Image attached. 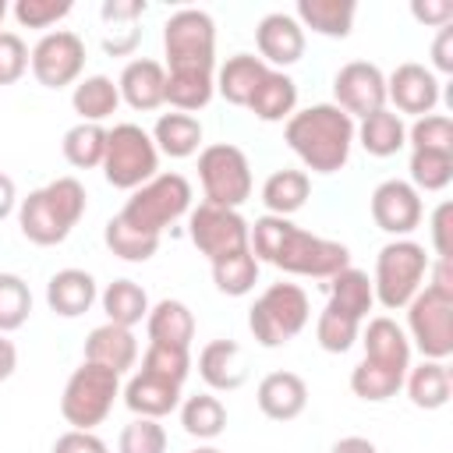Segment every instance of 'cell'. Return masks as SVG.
<instances>
[{
    "label": "cell",
    "instance_id": "1",
    "mask_svg": "<svg viewBox=\"0 0 453 453\" xmlns=\"http://www.w3.org/2000/svg\"><path fill=\"white\" fill-rule=\"evenodd\" d=\"M248 248L251 255L290 276H311V280H329L340 269L350 265V251L340 241L319 237L290 223L287 216H258L248 226Z\"/></svg>",
    "mask_w": 453,
    "mask_h": 453
},
{
    "label": "cell",
    "instance_id": "2",
    "mask_svg": "<svg viewBox=\"0 0 453 453\" xmlns=\"http://www.w3.org/2000/svg\"><path fill=\"white\" fill-rule=\"evenodd\" d=\"M283 142L311 173H336L350 159L354 120L333 103H315L290 113L283 124Z\"/></svg>",
    "mask_w": 453,
    "mask_h": 453
},
{
    "label": "cell",
    "instance_id": "3",
    "mask_svg": "<svg viewBox=\"0 0 453 453\" xmlns=\"http://www.w3.org/2000/svg\"><path fill=\"white\" fill-rule=\"evenodd\" d=\"M85 205H88V195H85L81 180L57 177L46 188H35V191H28V198L18 202V226L32 244L53 248V244L67 241V234L85 216Z\"/></svg>",
    "mask_w": 453,
    "mask_h": 453
},
{
    "label": "cell",
    "instance_id": "4",
    "mask_svg": "<svg viewBox=\"0 0 453 453\" xmlns=\"http://www.w3.org/2000/svg\"><path fill=\"white\" fill-rule=\"evenodd\" d=\"M191 212V184L184 173H156L152 180H145L142 188L131 191V198L124 202V209L117 212L127 226L163 237V230L170 223H177L180 216Z\"/></svg>",
    "mask_w": 453,
    "mask_h": 453
},
{
    "label": "cell",
    "instance_id": "5",
    "mask_svg": "<svg viewBox=\"0 0 453 453\" xmlns=\"http://www.w3.org/2000/svg\"><path fill=\"white\" fill-rule=\"evenodd\" d=\"M311 319V304H308V294L304 287L297 283H269L251 311H248V329L255 336L258 347H283L290 343Z\"/></svg>",
    "mask_w": 453,
    "mask_h": 453
},
{
    "label": "cell",
    "instance_id": "6",
    "mask_svg": "<svg viewBox=\"0 0 453 453\" xmlns=\"http://www.w3.org/2000/svg\"><path fill=\"white\" fill-rule=\"evenodd\" d=\"M428 265H432V258H428L425 244L407 241V237L389 241V244L375 255V276H372L375 301H379L382 308H389V311L407 308V301L425 287Z\"/></svg>",
    "mask_w": 453,
    "mask_h": 453
},
{
    "label": "cell",
    "instance_id": "7",
    "mask_svg": "<svg viewBox=\"0 0 453 453\" xmlns=\"http://www.w3.org/2000/svg\"><path fill=\"white\" fill-rule=\"evenodd\" d=\"M120 396V375L103 368V365H92V361H81L64 393H60V414L71 428L78 432H92L96 425L106 421V414L113 411V400Z\"/></svg>",
    "mask_w": 453,
    "mask_h": 453
},
{
    "label": "cell",
    "instance_id": "8",
    "mask_svg": "<svg viewBox=\"0 0 453 453\" xmlns=\"http://www.w3.org/2000/svg\"><path fill=\"white\" fill-rule=\"evenodd\" d=\"M159 170V152L152 145V134L138 124H113L106 131V152H103V177L110 188L134 191L145 180H152Z\"/></svg>",
    "mask_w": 453,
    "mask_h": 453
},
{
    "label": "cell",
    "instance_id": "9",
    "mask_svg": "<svg viewBox=\"0 0 453 453\" xmlns=\"http://www.w3.org/2000/svg\"><path fill=\"white\" fill-rule=\"evenodd\" d=\"M166 71H216V21L198 7H180L163 25Z\"/></svg>",
    "mask_w": 453,
    "mask_h": 453
},
{
    "label": "cell",
    "instance_id": "10",
    "mask_svg": "<svg viewBox=\"0 0 453 453\" xmlns=\"http://www.w3.org/2000/svg\"><path fill=\"white\" fill-rule=\"evenodd\" d=\"M198 180H202L205 202H212V205L241 209L251 198L248 156L230 142H216L198 152Z\"/></svg>",
    "mask_w": 453,
    "mask_h": 453
},
{
    "label": "cell",
    "instance_id": "11",
    "mask_svg": "<svg viewBox=\"0 0 453 453\" xmlns=\"http://www.w3.org/2000/svg\"><path fill=\"white\" fill-rule=\"evenodd\" d=\"M403 333L428 361H446L453 354V294L425 283L407 301V329Z\"/></svg>",
    "mask_w": 453,
    "mask_h": 453
},
{
    "label": "cell",
    "instance_id": "12",
    "mask_svg": "<svg viewBox=\"0 0 453 453\" xmlns=\"http://www.w3.org/2000/svg\"><path fill=\"white\" fill-rule=\"evenodd\" d=\"M248 226L251 223L237 209H223L212 202H198L188 212V237L209 262H219L234 251H244L248 248Z\"/></svg>",
    "mask_w": 453,
    "mask_h": 453
},
{
    "label": "cell",
    "instance_id": "13",
    "mask_svg": "<svg viewBox=\"0 0 453 453\" xmlns=\"http://www.w3.org/2000/svg\"><path fill=\"white\" fill-rule=\"evenodd\" d=\"M28 67H32V74H35V81L42 88L78 85V78L85 71V42L74 32H67V28L46 32L28 50Z\"/></svg>",
    "mask_w": 453,
    "mask_h": 453
},
{
    "label": "cell",
    "instance_id": "14",
    "mask_svg": "<svg viewBox=\"0 0 453 453\" xmlns=\"http://www.w3.org/2000/svg\"><path fill=\"white\" fill-rule=\"evenodd\" d=\"M333 96L350 120L368 117L386 106V74L368 60H350L333 74Z\"/></svg>",
    "mask_w": 453,
    "mask_h": 453
},
{
    "label": "cell",
    "instance_id": "15",
    "mask_svg": "<svg viewBox=\"0 0 453 453\" xmlns=\"http://www.w3.org/2000/svg\"><path fill=\"white\" fill-rule=\"evenodd\" d=\"M372 219L382 234H393V237H407L411 230H418L421 216H425V205H421V195L400 180V177H389L382 180L375 191H372Z\"/></svg>",
    "mask_w": 453,
    "mask_h": 453
},
{
    "label": "cell",
    "instance_id": "16",
    "mask_svg": "<svg viewBox=\"0 0 453 453\" xmlns=\"http://www.w3.org/2000/svg\"><path fill=\"white\" fill-rule=\"evenodd\" d=\"M439 78L425 64H400L386 78V103H393V113H411V117H428L439 106Z\"/></svg>",
    "mask_w": 453,
    "mask_h": 453
},
{
    "label": "cell",
    "instance_id": "17",
    "mask_svg": "<svg viewBox=\"0 0 453 453\" xmlns=\"http://www.w3.org/2000/svg\"><path fill=\"white\" fill-rule=\"evenodd\" d=\"M255 46L265 67L273 64V71H283L304 57V28L297 25L294 14L273 11L255 25Z\"/></svg>",
    "mask_w": 453,
    "mask_h": 453
},
{
    "label": "cell",
    "instance_id": "18",
    "mask_svg": "<svg viewBox=\"0 0 453 453\" xmlns=\"http://www.w3.org/2000/svg\"><path fill=\"white\" fill-rule=\"evenodd\" d=\"M117 92H120V103H127L131 110L152 113L166 103V67L149 57L127 60L117 78Z\"/></svg>",
    "mask_w": 453,
    "mask_h": 453
},
{
    "label": "cell",
    "instance_id": "19",
    "mask_svg": "<svg viewBox=\"0 0 453 453\" xmlns=\"http://www.w3.org/2000/svg\"><path fill=\"white\" fill-rule=\"evenodd\" d=\"M120 396H124V403L134 418H156L159 421V418H166L180 407V386L170 382V379H159L152 372H142V368L127 379Z\"/></svg>",
    "mask_w": 453,
    "mask_h": 453
},
{
    "label": "cell",
    "instance_id": "20",
    "mask_svg": "<svg viewBox=\"0 0 453 453\" xmlns=\"http://www.w3.org/2000/svg\"><path fill=\"white\" fill-rule=\"evenodd\" d=\"M357 340L365 343V357L368 361L396 368V372L411 368V340L389 315H375V319L361 322V336Z\"/></svg>",
    "mask_w": 453,
    "mask_h": 453
},
{
    "label": "cell",
    "instance_id": "21",
    "mask_svg": "<svg viewBox=\"0 0 453 453\" xmlns=\"http://www.w3.org/2000/svg\"><path fill=\"white\" fill-rule=\"evenodd\" d=\"M198 375L216 393H230V389L244 386L248 365H244L241 343H234V340H209L202 347V354H198Z\"/></svg>",
    "mask_w": 453,
    "mask_h": 453
},
{
    "label": "cell",
    "instance_id": "22",
    "mask_svg": "<svg viewBox=\"0 0 453 453\" xmlns=\"http://www.w3.org/2000/svg\"><path fill=\"white\" fill-rule=\"evenodd\" d=\"M258 411L273 421H294L308 407V386L297 372H269L255 389Z\"/></svg>",
    "mask_w": 453,
    "mask_h": 453
},
{
    "label": "cell",
    "instance_id": "23",
    "mask_svg": "<svg viewBox=\"0 0 453 453\" xmlns=\"http://www.w3.org/2000/svg\"><path fill=\"white\" fill-rule=\"evenodd\" d=\"M85 361L103 365V368L124 375V372H131L134 361H138V340H134L131 329L113 326V322H103V326H96V329L88 333V340H85Z\"/></svg>",
    "mask_w": 453,
    "mask_h": 453
},
{
    "label": "cell",
    "instance_id": "24",
    "mask_svg": "<svg viewBox=\"0 0 453 453\" xmlns=\"http://www.w3.org/2000/svg\"><path fill=\"white\" fill-rule=\"evenodd\" d=\"M96 297H99V287H96L92 273H85V269H60L46 283V304L60 319L85 315L96 304Z\"/></svg>",
    "mask_w": 453,
    "mask_h": 453
},
{
    "label": "cell",
    "instance_id": "25",
    "mask_svg": "<svg viewBox=\"0 0 453 453\" xmlns=\"http://www.w3.org/2000/svg\"><path fill=\"white\" fill-rule=\"evenodd\" d=\"M145 333H149V343L191 350V340H195V315H191V308H188L184 301L163 297L159 304L149 308V315H145Z\"/></svg>",
    "mask_w": 453,
    "mask_h": 453
},
{
    "label": "cell",
    "instance_id": "26",
    "mask_svg": "<svg viewBox=\"0 0 453 453\" xmlns=\"http://www.w3.org/2000/svg\"><path fill=\"white\" fill-rule=\"evenodd\" d=\"M354 142H361V149L375 159H386V156H396L403 145H407V124L400 113H393L389 106L361 117V124L354 127Z\"/></svg>",
    "mask_w": 453,
    "mask_h": 453
},
{
    "label": "cell",
    "instance_id": "27",
    "mask_svg": "<svg viewBox=\"0 0 453 453\" xmlns=\"http://www.w3.org/2000/svg\"><path fill=\"white\" fill-rule=\"evenodd\" d=\"M248 110L265 120V124H280V120H290V113L297 110V85L287 71H265V78L258 81V88L251 92L248 99Z\"/></svg>",
    "mask_w": 453,
    "mask_h": 453
},
{
    "label": "cell",
    "instance_id": "28",
    "mask_svg": "<svg viewBox=\"0 0 453 453\" xmlns=\"http://www.w3.org/2000/svg\"><path fill=\"white\" fill-rule=\"evenodd\" d=\"M357 4L354 0H297V25L311 28L326 39H347L354 28Z\"/></svg>",
    "mask_w": 453,
    "mask_h": 453
},
{
    "label": "cell",
    "instance_id": "29",
    "mask_svg": "<svg viewBox=\"0 0 453 453\" xmlns=\"http://www.w3.org/2000/svg\"><path fill=\"white\" fill-rule=\"evenodd\" d=\"M403 386H407V396L414 407L421 411H439L449 403L453 396V379H449V368L442 361H421L414 368H407L403 375Z\"/></svg>",
    "mask_w": 453,
    "mask_h": 453
},
{
    "label": "cell",
    "instance_id": "30",
    "mask_svg": "<svg viewBox=\"0 0 453 453\" xmlns=\"http://www.w3.org/2000/svg\"><path fill=\"white\" fill-rule=\"evenodd\" d=\"M308 195H311V177L304 170H290V166L273 170L262 184V205L269 209V216L290 219L297 209H304Z\"/></svg>",
    "mask_w": 453,
    "mask_h": 453
},
{
    "label": "cell",
    "instance_id": "31",
    "mask_svg": "<svg viewBox=\"0 0 453 453\" xmlns=\"http://www.w3.org/2000/svg\"><path fill=\"white\" fill-rule=\"evenodd\" d=\"M265 64L255 53H234L219 71H216V92L230 103V106H248L251 92L258 88V81L265 78Z\"/></svg>",
    "mask_w": 453,
    "mask_h": 453
},
{
    "label": "cell",
    "instance_id": "32",
    "mask_svg": "<svg viewBox=\"0 0 453 453\" xmlns=\"http://www.w3.org/2000/svg\"><path fill=\"white\" fill-rule=\"evenodd\" d=\"M152 145L159 156H170V159H188L198 152L202 145V124L198 117L191 113H163L152 127Z\"/></svg>",
    "mask_w": 453,
    "mask_h": 453
},
{
    "label": "cell",
    "instance_id": "33",
    "mask_svg": "<svg viewBox=\"0 0 453 453\" xmlns=\"http://www.w3.org/2000/svg\"><path fill=\"white\" fill-rule=\"evenodd\" d=\"M71 106L74 113L81 117V124H103L106 117L117 113L120 106V92H117V81L106 78V74H88L74 85L71 92Z\"/></svg>",
    "mask_w": 453,
    "mask_h": 453
},
{
    "label": "cell",
    "instance_id": "34",
    "mask_svg": "<svg viewBox=\"0 0 453 453\" xmlns=\"http://www.w3.org/2000/svg\"><path fill=\"white\" fill-rule=\"evenodd\" d=\"M326 304H333V308H340L343 315L365 322L368 311H372V304H375V290H372L368 273L347 265V269H340L336 276H329V301H326Z\"/></svg>",
    "mask_w": 453,
    "mask_h": 453
},
{
    "label": "cell",
    "instance_id": "35",
    "mask_svg": "<svg viewBox=\"0 0 453 453\" xmlns=\"http://www.w3.org/2000/svg\"><path fill=\"white\" fill-rule=\"evenodd\" d=\"M216 96V74L212 71H166V103L177 113H198Z\"/></svg>",
    "mask_w": 453,
    "mask_h": 453
},
{
    "label": "cell",
    "instance_id": "36",
    "mask_svg": "<svg viewBox=\"0 0 453 453\" xmlns=\"http://www.w3.org/2000/svg\"><path fill=\"white\" fill-rule=\"evenodd\" d=\"M99 304L106 311V322L124 326V329H134L149 315V294L134 280H113V283H106V290L99 294Z\"/></svg>",
    "mask_w": 453,
    "mask_h": 453
},
{
    "label": "cell",
    "instance_id": "37",
    "mask_svg": "<svg viewBox=\"0 0 453 453\" xmlns=\"http://www.w3.org/2000/svg\"><path fill=\"white\" fill-rule=\"evenodd\" d=\"M180 425H184V432L191 439L209 442V439L223 435V428H226V407L212 393H195V396L180 400Z\"/></svg>",
    "mask_w": 453,
    "mask_h": 453
},
{
    "label": "cell",
    "instance_id": "38",
    "mask_svg": "<svg viewBox=\"0 0 453 453\" xmlns=\"http://www.w3.org/2000/svg\"><path fill=\"white\" fill-rule=\"evenodd\" d=\"M403 375L407 372H396V368H386V365H375V361L361 357L350 372V389H354L357 400L382 403V400H389L403 389Z\"/></svg>",
    "mask_w": 453,
    "mask_h": 453
},
{
    "label": "cell",
    "instance_id": "39",
    "mask_svg": "<svg viewBox=\"0 0 453 453\" xmlns=\"http://www.w3.org/2000/svg\"><path fill=\"white\" fill-rule=\"evenodd\" d=\"M212 283H216V290L226 294V297H244V294H251L255 283H258V258L251 255V248L234 251V255L212 262Z\"/></svg>",
    "mask_w": 453,
    "mask_h": 453
},
{
    "label": "cell",
    "instance_id": "40",
    "mask_svg": "<svg viewBox=\"0 0 453 453\" xmlns=\"http://www.w3.org/2000/svg\"><path fill=\"white\" fill-rule=\"evenodd\" d=\"M103 241H106L110 255H117V258H124V262H149V258L159 251V237L127 226L120 216H110V219H106Z\"/></svg>",
    "mask_w": 453,
    "mask_h": 453
},
{
    "label": "cell",
    "instance_id": "41",
    "mask_svg": "<svg viewBox=\"0 0 453 453\" xmlns=\"http://www.w3.org/2000/svg\"><path fill=\"white\" fill-rule=\"evenodd\" d=\"M60 149H64V159H67L71 166H78V170L103 166V152H106V127H103V124H81V120H78V124L64 134Z\"/></svg>",
    "mask_w": 453,
    "mask_h": 453
},
{
    "label": "cell",
    "instance_id": "42",
    "mask_svg": "<svg viewBox=\"0 0 453 453\" xmlns=\"http://www.w3.org/2000/svg\"><path fill=\"white\" fill-rule=\"evenodd\" d=\"M411 188L421 191H442L453 180V152H435V149H411Z\"/></svg>",
    "mask_w": 453,
    "mask_h": 453
},
{
    "label": "cell",
    "instance_id": "43",
    "mask_svg": "<svg viewBox=\"0 0 453 453\" xmlns=\"http://www.w3.org/2000/svg\"><path fill=\"white\" fill-rule=\"evenodd\" d=\"M357 336H361V322H357V319L343 315V311L333 308V304H326V308L319 311L315 340H319V347H322L326 354H347V350L357 343Z\"/></svg>",
    "mask_w": 453,
    "mask_h": 453
},
{
    "label": "cell",
    "instance_id": "44",
    "mask_svg": "<svg viewBox=\"0 0 453 453\" xmlns=\"http://www.w3.org/2000/svg\"><path fill=\"white\" fill-rule=\"evenodd\" d=\"M32 315V290L21 276L14 273H0V336L14 333L28 322Z\"/></svg>",
    "mask_w": 453,
    "mask_h": 453
},
{
    "label": "cell",
    "instance_id": "45",
    "mask_svg": "<svg viewBox=\"0 0 453 453\" xmlns=\"http://www.w3.org/2000/svg\"><path fill=\"white\" fill-rule=\"evenodd\" d=\"M142 372H152L159 379H170L177 386H184L188 372H191V354L184 347H163V343H149L142 354Z\"/></svg>",
    "mask_w": 453,
    "mask_h": 453
},
{
    "label": "cell",
    "instance_id": "46",
    "mask_svg": "<svg viewBox=\"0 0 453 453\" xmlns=\"http://www.w3.org/2000/svg\"><path fill=\"white\" fill-rule=\"evenodd\" d=\"M120 453H166V428L156 418H134L120 428Z\"/></svg>",
    "mask_w": 453,
    "mask_h": 453
},
{
    "label": "cell",
    "instance_id": "47",
    "mask_svg": "<svg viewBox=\"0 0 453 453\" xmlns=\"http://www.w3.org/2000/svg\"><path fill=\"white\" fill-rule=\"evenodd\" d=\"M411 149H435V152H453V120L446 113H428L418 117L407 131Z\"/></svg>",
    "mask_w": 453,
    "mask_h": 453
},
{
    "label": "cell",
    "instance_id": "48",
    "mask_svg": "<svg viewBox=\"0 0 453 453\" xmlns=\"http://www.w3.org/2000/svg\"><path fill=\"white\" fill-rule=\"evenodd\" d=\"M71 0H18L14 4V21L21 28H50L71 14Z\"/></svg>",
    "mask_w": 453,
    "mask_h": 453
},
{
    "label": "cell",
    "instance_id": "49",
    "mask_svg": "<svg viewBox=\"0 0 453 453\" xmlns=\"http://www.w3.org/2000/svg\"><path fill=\"white\" fill-rule=\"evenodd\" d=\"M28 71V46L18 32H0V85H14Z\"/></svg>",
    "mask_w": 453,
    "mask_h": 453
},
{
    "label": "cell",
    "instance_id": "50",
    "mask_svg": "<svg viewBox=\"0 0 453 453\" xmlns=\"http://www.w3.org/2000/svg\"><path fill=\"white\" fill-rule=\"evenodd\" d=\"M138 42H142V28H138V21H131V25H106L103 50H106L110 57H127V53H134Z\"/></svg>",
    "mask_w": 453,
    "mask_h": 453
},
{
    "label": "cell",
    "instance_id": "51",
    "mask_svg": "<svg viewBox=\"0 0 453 453\" xmlns=\"http://www.w3.org/2000/svg\"><path fill=\"white\" fill-rule=\"evenodd\" d=\"M53 453H110V449H106V442H103L96 432H78V428H67L64 435H57Z\"/></svg>",
    "mask_w": 453,
    "mask_h": 453
},
{
    "label": "cell",
    "instance_id": "52",
    "mask_svg": "<svg viewBox=\"0 0 453 453\" xmlns=\"http://www.w3.org/2000/svg\"><path fill=\"white\" fill-rule=\"evenodd\" d=\"M411 14H414V21H421V25L442 28V25L453 21V4H449V0H414V4H411Z\"/></svg>",
    "mask_w": 453,
    "mask_h": 453
},
{
    "label": "cell",
    "instance_id": "53",
    "mask_svg": "<svg viewBox=\"0 0 453 453\" xmlns=\"http://www.w3.org/2000/svg\"><path fill=\"white\" fill-rule=\"evenodd\" d=\"M99 14L106 25H131L145 14V0H103Z\"/></svg>",
    "mask_w": 453,
    "mask_h": 453
},
{
    "label": "cell",
    "instance_id": "54",
    "mask_svg": "<svg viewBox=\"0 0 453 453\" xmlns=\"http://www.w3.org/2000/svg\"><path fill=\"white\" fill-rule=\"evenodd\" d=\"M449 219H453V205L449 202H439L435 212H432V248L439 258H449Z\"/></svg>",
    "mask_w": 453,
    "mask_h": 453
},
{
    "label": "cell",
    "instance_id": "55",
    "mask_svg": "<svg viewBox=\"0 0 453 453\" xmlns=\"http://www.w3.org/2000/svg\"><path fill=\"white\" fill-rule=\"evenodd\" d=\"M432 64H435V71L453 74V25H442V28H439V35H435V42H432ZM435 71H432V74H435Z\"/></svg>",
    "mask_w": 453,
    "mask_h": 453
},
{
    "label": "cell",
    "instance_id": "56",
    "mask_svg": "<svg viewBox=\"0 0 453 453\" xmlns=\"http://www.w3.org/2000/svg\"><path fill=\"white\" fill-rule=\"evenodd\" d=\"M329 453H379V449H375V442L365 439V435H343V439L333 442Z\"/></svg>",
    "mask_w": 453,
    "mask_h": 453
},
{
    "label": "cell",
    "instance_id": "57",
    "mask_svg": "<svg viewBox=\"0 0 453 453\" xmlns=\"http://www.w3.org/2000/svg\"><path fill=\"white\" fill-rule=\"evenodd\" d=\"M18 209V188L7 173H0V219H7Z\"/></svg>",
    "mask_w": 453,
    "mask_h": 453
},
{
    "label": "cell",
    "instance_id": "58",
    "mask_svg": "<svg viewBox=\"0 0 453 453\" xmlns=\"http://www.w3.org/2000/svg\"><path fill=\"white\" fill-rule=\"evenodd\" d=\"M14 368H18V350H14V343L7 336H0V382L11 379Z\"/></svg>",
    "mask_w": 453,
    "mask_h": 453
},
{
    "label": "cell",
    "instance_id": "59",
    "mask_svg": "<svg viewBox=\"0 0 453 453\" xmlns=\"http://www.w3.org/2000/svg\"><path fill=\"white\" fill-rule=\"evenodd\" d=\"M7 11H11V7H7V0H0V25H4V18H7ZM0 32H4V28H0Z\"/></svg>",
    "mask_w": 453,
    "mask_h": 453
},
{
    "label": "cell",
    "instance_id": "60",
    "mask_svg": "<svg viewBox=\"0 0 453 453\" xmlns=\"http://www.w3.org/2000/svg\"><path fill=\"white\" fill-rule=\"evenodd\" d=\"M191 453H223V449H216V446H198V449H191Z\"/></svg>",
    "mask_w": 453,
    "mask_h": 453
}]
</instances>
